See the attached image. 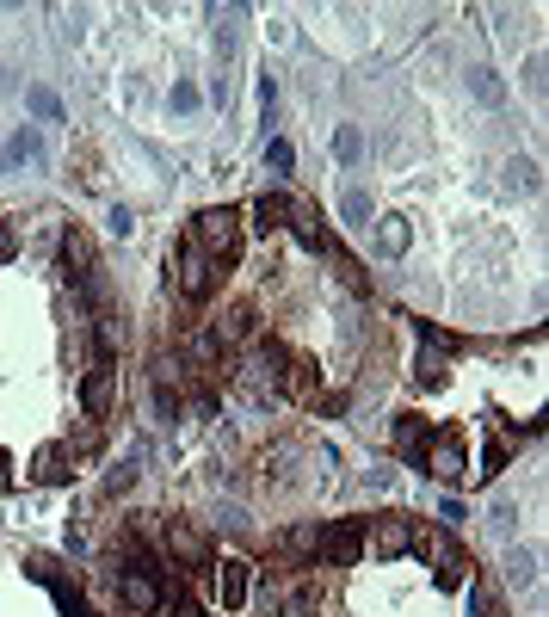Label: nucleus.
<instances>
[{"mask_svg": "<svg viewBox=\"0 0 549 617\" xmlns=\"http://www.w3.org/2000/svg\"><path fill=\"white\" fill-rule=\"evenodd\" d=\"M506 179L525 186V192H537V161H506Z\"/></svg>", "mask_w": 549, "mask_h": 617, "instance_id": "nucleus-29", "label": "nucleus"}, {"mask_svg": "<svg viewBox=\"0 0 549 617\" xmlns=\"http://www.w3.org/2000/svg\"><path fill=\"white\" fill-rule=\"evenodd\" d=\"M469 611H475V617H500V605H494V587H488V580H475V587H469Z\"/></svg>", "mask_w": 549, "mask_h": 617, "instance_id": "nucleus-27", "label": "nucleus"}, {"mask_svg": "<svg viewBox=\"0 0 549 617\" xmlns=\"http://www.w3.org/2000/svg\"><path fill=\"white\" fill-rule=\"evenodd\" d=\"M118 593H124V605H130V611L155 617V611L167 605V593H173V568H161V562L124 568V574H118Z\"/></svg>", "mask_w": 549, "mask_h": 617, "instance_id": "nucleus-2", "label": "nucleus"}, {"mask_svg": "<svg viewBox=\"0 0 549 617\" xmlns=\"http://www.w3.org/2000/svg\"><path fill=\"white\" fill-rule=\"evenodd\" d=\"M38 155H44L38 130H19V136H7V149H0V161H7V167H19V161H38Z\"/></svg>", "mask_w": 549, "mask_h": 617, "instance_id": "nucleus-18", "label": "nucleus"}, {"mask_svg": "<svg viewBox=\"0 0 549 617\" xmlns=\"http://www.w3.org/2000/svg\"><path fill=\"white\" fill-rule=\"evenodd\" d=\"M420 328V340L432 346V352H463V334H451V328H438V321H414Z\"/></svg>", "mask_w": 549, "mask_h": 617, "instance_id": "nucleus-24", "label": "nucleus"}, {"mask_svg": "<svg viewBox=\"0 0 549 617\" xmlns=\"http://www.w3.org/2000/svg\"><path fill=\"white\" fill-rule=\"evenodd\" d=\"M13 247H19V241H13V229L0 223V260H13Z\"/></svg>", "mask_w": 549, "mask_h": 617, "instance_id": "nucleus-35", "label": "nucleus"}, {"mask_svg": "<svg viewBox=\"0 0 549 617\" xmlns=\"http://www.w3.org/2000/svg\"><path fill=\"white\" fill-rule=\"evenodd\" d=\"M247 587H253V580H247V562H235V556L216 562V599H223L229 611H241V605H247Z\"/></svg>", "mask_w": 549, "mask_h": 617, "instance_id": "nucleus-11", "label": "nucleus"}, {"mask_svg": "<svg viewBox=\"0 0 549 617\" xmlns=\"http://www.w3.org/2000/svg\"><path fill=\"white\" fill-rule=\"evenodd\" d=\"M506 457H512V445H506V432H488V451H482V469H475V476H500V469H506Z\"/></svg>", "mask_w": 549, "mask_h": 617, "instance_id": "nucleus-22", "label": "nucleus"}, {"mask_svg": "<svg viewBox=\"0 0 549 617\" xmlns=\"http://www.w3.org/2000/svg\"><path fill=\"white\" fill-rule=\"evenodd\" d=\"M389 445H395L401 457H420V445H426V426H420V420H395V432H389Z\"/></svg>", "mask_w": 549, "mask_h": 617, "instance_id": "nucleus-20", "label": "nucleus"}, {"mask_svg": "<svg viewBox=\"0 0 549 617\" xmlns=\"http://www.w3.org/2000/svg\"><path fill=\"white\" fill-rule=\"evenodd\" d=\"M13 488V469H7V451H0V494Z\"/></svg>", "mask_w": 549, "mask_h": 617, "instance_id": "nucleus-36", "label": "nucleus"}, {"mask_svg": "<svg viewBox=\"0 0 549 617\" xmlns=\"http://www.w3.org/2000/svg\"><path fill=\"white\" fill-rule=\"evenodd\" d=\"M25 99H31V112H38V118H44V124H56V118H62V99H56V93H50V87H31V93H25Z\"/></svg>", "mask_w": 549, "mask_h": 617, "instance_id": "nucleus-26", "label": "nucleus"}, {"mask_svg": "<svg viewBox=\"0 0 549 617\" xmlns=\"http://www.w3.org/2000/svg\"><path fill=\"white\" fill-rule=\"evenodd\" d=\"M315 556H321V562H340V568H346V562H358V556H364V525H358V519L327 525V531L315 537Z\"/></svg>", "mask_w": 549, "mask_h": 617, "instance_id": "nucleus-7", "label": "nucleus"}, {"mask_svg": "<svg viewBox=\"0 0 549 617\" xmlns=\"http://www.w3.org/2000/svg\"><path fill=\"white\" fill-rule=\"evenodd\" d=\"M315 537H321V531H309V525L290 531V537H284V556H315Z\"/></svg>", "mask_w": 549, "mask_h": 617, "instance_id": "nucleus-28", "label": "nucleus"}, {"mask_svg": "<svg viewBox=\"0 0 549 617\" xmlns=\"http://www.w3.org/2000/svg\"><path fill=\"white\" fill-rule=\"evenodd\" d=\"M340 216H346L352 229H371V198H364V192H346V198H340Z\"/></svg>", "mask_w": 549, "mask_h": 617, "instance_id": "nucleus-25", "label": "nucleus"}, {"mask_svg": "<svg viewBox=\"0 0 549 617\" xmlns=\"http://www.w3.org/2000/svg\"><path fill=\"white\" fill-rule=\"evenodd\" d=\"M284 371H290V352H284V346L260 340V346L247 352V383L260 389V395H266V389H284Z\"/></svg>", "mask_w": 549, "mask_h": 617, "instance_id": "nucleus-6", "label": "nucleus"}, {"mask_svg": "<svg viewBox=\"0 0 549 617\" xmlns=\"http://www.w3.org/2000/svg\"><path fill=\"white\" fill-rule=\"evenodd\" d=\"M284 210H290V198L284 192H260V198H253V229H260V235H272V229H284Z\"/></svg>", "mask_w": 549, "mask_h": 617, "instance_id": "nucleus-13", "label": "nucleus"}, {"mask_svg": "<svg viewBox=\"0 0 549 617\" xmlns=\"http://www.w3.org/2000/svg\"><path fill=\"white\" fill-rule=\"evenodd\" d=\"M161 611H167V617H204V605H198V599H173V593H167V605H161Z\"/></svg>", "mask_w": 549, "mask_h": 617, "instance_id": "nucleus-32", "label": "nucleus"}, {"mask_svg": "<svg viewBox=\"0 0 549 617\" xmlns=\"http://www.w3.org/2000/svg\"><path fill=\"white\" fill-rule=\"evenodd\" d=\"M284 223H290V235H297L303 247H315V253H321V229H315V204H303V198H290V210H284Z\"/></svg>", "mask_w": 549, "mask_h": 617, "instance_id": "nucleus-14", "label": "nucleus"}, {"mask_svg": "<svg viewBox=\"0 0 549 617\" xmlns=\"http://www.w3.org/2000/svg\"><path fill=\"white\" fill-rule=\"evenodd\" d=\"M198 99H204V93H198L192 81H173V112H198Z\"/></svg>", "mask_w": 549, "mask_h": 617, "instance_id": "nucleus-30", "label": "nucleus"}, {"mask_svg": "<svg viewBox=\"0 0 549 617\" xmlns=\"http://www.w3.org/2000/svg\"><path fill=\"white\" fill-rule=\"evenodd\" d=\"M216 272H223V266H216L198 241L179 247V260H173V284H179V297H186V303H204V297H210V290H216Z\"/></svg>", "mask_w": 549, "mask_h": 617, "instance_id": "nucleus-3", "label": "nucleus"}, {"mask_svg": "<svg viewBox=\"0 0 549 617\" xmlns=\"http://www.w3.org/2000/svg\"><path fill=\"white\" fill-rule=\"evenodd\" d=\"M81 408H87V414H105V408H112V358H99V365L87 371V383H81Z\"/></svg>", "mask_w": 549, "mask_h": 617, "instance_id": "nucleus-12", "label": "nucleus"}, {"mask_svg": "<svg viewBox=\"0 0 549 617\" xmlns=\"http://www.w3.org/2000/svg\"><path fill=\"white\" fill-rule=\"evenodd\" d=\"M414 377H420V383H426V389H438V383H445V358H426V365H420V371H414Z\"/></svg>", "mask_w": 549, "mask_h": 617, "instance_id": "nucleus-33", "label": "nucleus"}, {"mask_svg": "<svg viewBox=\"0 0 549 617\" xmlns=\"http://www.w3.org/2000/svg\"><path fill=\"white\" fill-rule=\"evenodd\" d=\"M469 87H475L482 105H506V81L494 75V68H469Z\"/></svg>", "mask_w": 549, "mask_h": 617, "instance_id": "nucleus-19", "label": "nucleus"}, {"mask_svg": "<svg viewBox=\"0 0 549 617\" xmlns=\"http://www.w3.org/2000/svg\"><path fill=\"white\" fill-rule=\"evenodd\" d=\"M278 617H321V587H297V593L284 599Z\"/></svg>", "mask_w": 549, "mask_h": 617, "instance_id": "nucleus-23", "label": "nucleus"}, {"mask_svg": "<svg viewBox=\"0 0 549 617\" xmlns=\"http://www.w3.org/2000/svg\"><path fill=\"white\" fill-rule=\"evenodd\" d=\"M371 550L383 556V562H395V556H408L414 550V519L408 513H383V519H371Z\"/></svg>", "mask_w": 549, "mask_h": 617, "instance_id": "nucleus-5", "label": "nucleus"}, {"mask_svg": "<svg viewBox=\"0 0 549 617\" xmlns=\"http://www.w3.org/2000/svg\"><path fill=\"white\" fill-rule=\"evenodd\" d=\"M358 155H364V130H358V124H340V130H334V161L352 167Z\"/></svg>", "mask_w": 549, "mask_h": 617, "instance_id": "nucleus-21", "label": "nucleus"}, {"mask_svg": "<svg viewBox=\"0 0 549 617\" xmlns=\"http://www.w3.org/2000/svg\"><path fill=\"white\" fill-rule=\"evenodd\" d=\"M130 488H136V469H130V463H124V469H112V476H105V494H112V500H118V494H130Z\"/></svg>", "mask_w": 549, "mask_h": 617, "instance_id": "nucleus-31", "label": "nucleus"}, {"mask_svg": "<svg viewBox=\"0 0 549 617\" xmlns=\"http://www.w3.org/2000/svg\"><path fill=\"white\" fill-rule=\"evenodd\" d=\"M62 266H68V278H75V284H87V278H99V266H93V241H87V229H68V235H62Z\"/></svg>", "mask_w": 549, "mask_h": 617, "instance_id": "nucleus-10", "label": "nucleus"}, {"mask_svg": "<svg viewBox=\"0 0 549 617\" xmlns=\"http://www.w3.org/2000/svg\"><path fill=\"white\" fill-rule=\"evenodd\" d=\"M414 550H426L432 556V568H438V587H463V550L445 537V531H414Z\"/></svg>", "mask_w": 549, "mask_h": 617, "instance_id": "nucleus-4", "label": "nucleus"}, {"mask_svg": "<svg viewBox=\"0 0 549 617\" xmlns=\"http://www.w3.org/2000/svg\"><path fill=\"white\" fill-rule=\"evenodd\" d=\"M210 334H216V340H223V346H235V340H247V334H253V309H247V303H235V309H229L223 321H216V328H210Z\"/></svg>", "mask_w": 549, "mask_h": 617, "instance_id": "nucleus-15", "label": "nucleus"}, {"mask_svg": "<svg viewBox=\"0 0 549 617\" xmlns=\"http://www.w3.org/2000/svg\"><path fill=\"white\" fill-rule=\"evenodd\" d=\"M266 161H272L278 173H290V161H297V149H290V142H272V149H266Z\"/></svg>", "mask_w": 549, "mask_h": 617, "instance_id": "nucleus-34", "label": "nucleus"}, {"mask_svg": "<svg viewBox=\"0 0 549 617\" xmlns=\"http://www.w3.org/2000/svg\"><path fill=\"white\" fill-rule=\"evenodd\" d=\"M426 469L438 482H457V476H469V457H463V439L457 432H438V439L426 445Z\"/></svg>", "mask_w": 549, "mask_h": 617, "instance_id": "nucleus-8", "label": "nucleus"}, {"mask_svg": "<svg viewBox=\"0 0 549 617\" xmlns=\"http://www.w3.org/2000/svg\"><path fill=\"white\" fill-rule=\"evenodd\" d=\"M31 476H38V482H68V451H62V445H44L38 457H31Z\"/></svg>", "mask_w": 549, "mask_h": 617, "instance_id": "nucleus-16", "label": "nucleus"}, {"mask_svg": "<svg viewBox=\"0 0 549 617\" xmlns=\"http://www.w3.org/2000/svg\"><path fill=\"white\" fill-rule=\"evenodd\" d=\"M377 241H383V253H408V241H414L408 216H377Z\"/></svg>", "mask_w": 549, "mask_h": 617, "instance_id": "nucleus-17", "label": "nucleus"}, {"mask_svg": "<svg viewBox=\"0 0 549 617\" xmlns=\"http://www.w3.org/2000/svg\"><path fill=\"white\" fill-rule=\"evenodd\" d=\"M192 241L210 253L216 266H229L235 253H241V210H229V204H210L198 223H192Z\"/></svg>", "mask_w": 549, "mask_h": 617, "instance_id": "nucleus-1", "label": "nucleus"}, {"mask_svg": "<svg viewBox=\"0 0 549 617\" xmlns=\"http://www.w3.org/2000/svg\"><path fill=\"white\" fill-rule=\"evenodd\" d=\"M167 550H173V562H186V568H210V543L186 519H167Z\"/></svg>", "mask_w": 549, "mask_h": 617, "instance_id": "nucleus-9", "label": "nucleus"}]
</instances>
